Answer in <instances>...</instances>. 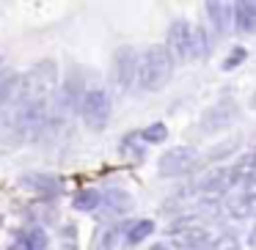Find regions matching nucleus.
I'll list each match as a JSON object with an SVG mask.
<instances>
[{"label": "nucleus", "mask_w": 256, "mask_h": 250, "mask_svg": "<svg viewBox=\"0 0 256 250\" xmlns=\"http://www.w3.org/2000/svg\"><path fill=\"white\" fill-rule=\"evenodd\" d=\"M171 72H174V58L168 52V47L162 44L149 47L138 63V85L144 91H157L171 80Z\"/></svg>", "instance_id": "nucleus-1"}, {"label": "nucleus", "mask_w": 256, "mask_h": 250, "mask_svg": "<svg viewBox=\"0 0 256 250\" xmlns=\"http://www.w3.org/2000/svg\"><path fill=\"white\" fill-rule=\"evenodd\" d=\"M108 118H110V96L102 88L86 91L83 96V121L91 129H105Z\"/></svg>", "instance_id": "nucleus-2"}, {"label": "nucleus", "mask_w": 256, "mask_h": 250, "mask_svg": "<svg viewBox=\"0 0 256 250\" xmlns=\"http://www.w3.org/2000/svg\"><path fill=\"white\" fill-rule=\"evenodd\" d=\"M198 162V151L190 146H174L160 157V173L162 176H182V173L193 171Z\"/></svg>", "instance_id": "nucleus-3"}, {"label": "nucleus", "mask_w": 256, "mask_h": 250, "mask_svg": "<svg viewBox=\"0 0 256 250\" xmlns=\"http://www.w3.org/2000/svg\"><path fill=\"white\" fill-rule=\"evenodd\" d=\"M171 242L176 245L179 250H201L212 242L210 231L198 223H190V226H174L171 231Z\"/></svg>", "instance_id": "nucleus-4"}, {"label": "nucleus", "mask_w": 256, "mask_h": 250, "mask_svg": "<svg viewBox=\"0 0 256 250\" xmlns=\"http://www.w3.org/2000/svg\"><path fill=\"white\" fill-rule=\"evenodd\" d=\"M113 72H116V83L122 91H127L132 85V80L138 77V58H135L132 47H122L113 58Z\"/></svg>", "instance_id": "nucleus-5"}, {"label": "nucleus", "mask_w": 256, "mask_h": 250, "mask_svg": "<svg viewBox=\"0 0 256 250\" xmlns=\"http://www.w3.org/2000/svg\"><path fill=\"white\" fill-rule=\"evenodd\" d=\"M232 184H237V179H234V173H232V165H218V168L206 171L204 176L198 179V190H201L204 195L226 193Z\"/></svg>", "instance_id": "nucleus-6"}, {"label": "nucleus", "mask_w": 256, "mask_h": 250, "mask_svg": "<svg viewBox=\"0 0 256 250\" xmlns=\"http://www.w3.org/2000/svg\"><path fill=\"white\" fill-rule=\"evenodd\" d=\"M190 39H193V28L184 19H176L168 30V52L176 61H188L190 58Z\"/></svg>", "instance_id": "nucleus-7"}, {"label": "nucleus", "mask_w": 256, "mask_h": 250, "mask_svg": "<svg viewBox=\"0 0 256 250\" xmlns=\"http://www.w3.org/2000/svg\"><path fill=\"white\" fill-rule=\"evenodd\" d=\"M234 116H237V105H234L232 99H223V102H218L215 107H210V110L204 113L201 129H204V132H218V129L228 127V124L234 121Z\"/></svg>", "instance_id": "nucleus-8"}, {"label": "nucleus", "mask_w": 256, "mask_h": 250, "mask_svg": "<svg viewBox=\"0 0 256 250\" xmlns=\"http://www.w3.org/2000/svg\"><path fill=\"white\" fill-rule=\"evenodd\" d=\"M226 212L232 217H237V220H242V217H250L256 212V201H250L248 195L242 193V187H240L226 198Z\"/></svg>", "instance_id": "nucleus-9"}, {"label": "nucleus", "mask_w": 256, "mask_h": 250, "mask_svg": "<svg viewBox=\"0 0 256 250\" xmlns=\"http://www.w3.org/2000/svg\"><path fill=\"white\" fill-rule=\"evenodd\" d=\"M234 25L240 33H256V3H237L234 6Z\"/></svg>", "instance_id": "nucleus-10"}, {"label": "nucleus", "mask_w": 256, "mask_h": 250, "mask_svg": "<svg viewBox=\"0 0 256 250\" xmlns=\"http://www.w3.org/2000/svg\"><path fill=\"white\" fill-rule=\"evenodd\" d=\"M17 88H20V74L17 72H3L0 74V110L17 96Z\"/></svg>", "instance_id": "nucleus-11"}, {"label": "nucleus", "mask_w": 256, "mask_h": 250, "mask_svg": "<svg viewBox=\"0 0 256 250\" xmlns=\"http://www.w3.org/2000/svg\"><path fill=\"white\" fill-rule=\"evenodd\" d=\"M232 8L228 3H206V14L215 22L218 30H228V22H232Z\"/></svg>", "instance_id": "nucleus-12"}, {"label": "nucleus", "mask_w": 256, "mask_h": 250, "mask_svg": "<svg viewBox=\"0 0 256 250\" xmlns=\"http://www.w3.org/2000/svg\"><path fill=\"white\" fill-rule=\"evenodd\" d=\"M100 206V193L96 190H80L78 195H74V209L80 212H91Z\"/></svg>", "instance_id": "nucleus-13"}, {"label": "nucleus", "mask_w": 256, "mask_h": 250, "mask_svg": "<svg viewBox=\"0 0 256 250\" xmlns=\"http://www.w3.org/2000/svg\"><path fill=\"white\" fill-rule=\"evenodd\" d=\"M152 231H154V223H152V220H138V223H135V226L127 231V242H130V245H138V242H144V239L149 237Z\"/></svg>", "instance_id": "nucleus-14"}, {"label": "nucleus", "mask_w": 256, "mask_h": 250, "mask_svg": "<svg viewBox=\"0 0 256 250\" xmlns=\"http://www.w3.org/2000/svg\"><path fill=\"white\" fill-rule=\"evenodd\" d=\"M206 55V30L193 28V39H190V58H204Z\"/></svg>", "instance_id": "nucleus-15"}, {"label": "nucleus", "mask_w": 256, "mask_h": 250, "mask_svg": "<svg viewBox=\"0 0 256 250\" xmlns=\"http://www.w3.org/2000/svg\"><path fill=\"white\" fill-rule=\"evenodd\" d=\"M80 96H86L83 85H80V77H69V85L64 88V105H66V107H74Z\"/></svg>", "instance_id": "nucleus-16"}, {"label": "nucleus", "mask_w": 256, "mask_h": 250, "mask_svg": "<svg viewBox=\"0 0 256 250\" xmlns=\"http://www.w3.org/2000/svg\"><path fill=\"white\" fill-rule=\"evenodd\" d=\"M108 204H110L113 212H130L132 209V198H130L127 193H122V190H110V193H108Z\"/></svg>", "instance_id": "nucleus-17"}, {"label": "nucleus", "mask_w": 256, "mask_h": 250, "mask_svg": "<svg viewBox=\"0 0 256 250\" xmlns=\"http://www.w3.org/2000/svg\"><path fill=\"white\" fill-rule=\"evenodd\" d=\"M140 138L146 140V143H162V140L168 138V127L166 124H149V127L144 129V132H140Z\"/></svg>", "instance_id": "nucleus-18"}, {"label": "nucleus", "mask_w": 256, "mask_h": 250, "mask_svg": "<svg viewBox=\"0 0 256 250\" xmlns=\"http://www.w3.org/2000/svg\"><path fill=\"white\" fill-rule=\"evenodd\" d=\"M206 250H240V239L234 234H220L206 245Z\"/></svg>", "instance_id": "nucleus-19"}, {"label": "nucleus", "mask_w": 256, "mask_h": 250, "mask_svg": "<svg viewBox=\"0 0 256 250\" xmlns=\"http://www.w3.org/2000/svg\"><path fill=\"white\" fill-rule=\"evenodd\" d=\"M118 242V228H105L96 239V250H113Z\"/></svg>", "instance_id": "nucleus-20"}, {"label": "nucleus", "mask_w": 256, "mask_h": 250, "mask_svg": "<svg viewBox=\"0 0 256 250\" xmlns=\"http://www.w3.org/2000/svg\"><path fill=\"white\" fill-rule=\"evenodd\" d=\"M234 149H237V140H226V143H220V146H215V149L206 151V160L218 162V160H223V157H228Z\"/></svg>", "instance_id": "nucleus-21"}, {"label": "nucleus", "mask_w": 256, "mask_h": 250, "mask_svg": "<svg viewBox=\"0 0 256 250\" xmlns=\"http://www.w3.org/2000/svg\"><path fill=\"white\" fill-rule=\"evenodd\" d=\"M25 242H28L30 250H47V234L42 231V228H30V234L25 237Z\"/></svg>", "instance_id": "nucleus-22"}, {"label": "nucleus", "mask_w": 256, "mask_h": 250, "mask_svg": "<svg viewBox=\"0 0 256 250\" xmlns=\"http://www.w3.org/2000/svg\"><path fill=\"white\" fill-rule=\"evenodd\" d=\"M245 55H248V52H245V47H237V50H234V55H228L226 61H223V69H226V72H232V69H237L240 63L245 61Z\"/></svg>", "instance_id": "nucleus-23"}, {"label": "nucleus", "mask_w": 256, "mask_h": 250, "mask_svg": "<svg viewBox=\"0 0 256 250\" xmlns=\"http://www.w3.org/2000/svg\"><path fill=\"white\" fill-rule=\"evenodd\" d=\"M8 250H30V248H28V242H25V239H17V242H14Z\"/></svg>", "instance_id": "nucleus-24"}, {"label": "nucleus", "mask_w": 256, "mask_h": 250, "mask_svg": "<svg viewBox=\"0 0 256 250\" xmlns=\"http://www.w3.org/2000/svg\"><path fill=\"white\" fill-rule=\"evenodd\" d=\"M248 245H250V248H256V226H254V231H250V237H248Z\"/></svg>", "instance_id": "nucleus-25"}, {"label": "nucleus", "mask_w": 256, "mask_h": 250, "mask_svg": "<svg viewBox=\"0 0 256 250\" xmlns=\"http://www.w3.org/2000/svg\"><path fill=\"white\" fill-rule=\"evenodd\" d=\"M149 250H168V245H152Z\"/></svg>", "instance_id": "nucleus-26"}]
</instances>
